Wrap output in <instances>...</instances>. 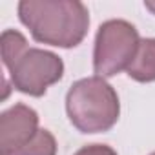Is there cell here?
<instances>
[{
    "label": "cell",
    "instance_id": "obj_1",
    "mask_svg": "<svg viewBox=\"0 0 155 155\" xmlns=\"http://www.w3.org/2000/svg\"><path fill=\"white\" fill-rule=\"evenodd\" d=\"M18 15L35 40L58 48L81 44L90 24L86 6L77 0H24L18 4Z\"/></svg>",
    "mask_w": 155,
    "mask_h": 155
},
{
    "label": "cell",
    "instance_id": "obj_2",
    "mask_svg": "<svg viewBox=\"0 0 155 155\" xmlns=\"http://www.w3.org/2000/svg\"><path fill=\"white\" fill-rule=\"evenodd\" d=\"M69 120L82 133L110 130L119 119V97L102 77L75 82L66 97Z\"/></svg>",
    "mask_w": 155,
    "mask_h": 155
},
{
    "label": "cell",
    "instance_id": "obj_3",
    "mask_svg": "<svg viewBox=\"0 0 155 155\" xmlns=\"http://www.w3.org/2000/svg\"><path fill=\"white\" fill-rule=\"evenodd\" d=\"M139 44L137 29L126 20L104 22L95 38L93 68L97 77H113L122 69H128Z\"/></svg>",
    "mask_w": 155,
    "mask_h": 155
},
{
    "label": "cell",
    "instance_id": "obj_4",
    "mask_svg": "<svg viewBox=\"0 0 155 155\" xmlns=\"http://www.w3.org/2000/svg\"><path fill=\"white\" fill-rule=\"evenodd\" d=\"M11 75L13 86L28 95L40 97L46 93L48 86L62 79L64 64L62 60L49 51L28 48L17 58L6 64Z\"/></svg>",
    "mask_w": 155,
    "mask_h": 155
},
{
    "label": "cell",
    "instance_id": "obj_5",
    "mask_svg": "<svg viewBox=\"0 0 155 155\" xmlns=\"http://www.w3.org/2000/svg\"><path fill=\"white\" fill-rule=\"evenodd\" d=\"M37 111L17 104L0 117V155H15L38 133Z\"/></svg>",
    "mask_w": 155,
    "mask_h": 155
},
{
    "label": "cell",
    "instance_id": "obj_6",
    "mask_svg": "<svg viewBox=\"0 0 155 155\" xmlns=\"http://www.w3.org/2000/svg\"><path fill=\"white\" fill-rule=\"evenodd\" d=\"M126 71L137 82L155 81V38L140 40L139 49Z\"/></svg>",
    "mask_w": 155,
    "mask_h": 155
},
{
    "label": "cell",
    "instance_id": "obj_7",
    "mask_svg": "<svg viewBox=\"0 0 155 155\" xmlns=\"http://www.w3.org/2000/svg\"><path fill=\"white\" fill-rule=\"evenodd\" d=\"M55 153H57L55 137L48 130H38V133L31 139V142H28L15 155H55Z\"/></svg>",
    "mask_w": 155,
    "mask_h": 155
},
{
    "label": "cell",
    "instance_id": "obj_8",
    "mask_svg": "<svg viewBox=\"0 0 155 155\" xmlns=\"http://www.w3.org/2000/svg\"><path fill=\"white\" fill-rule=\"evenodd\" d=\"M75 155H117L110 146L104 144H91V146H84L77 151Z\"/></svg>",
    "mask_w": 155,
    "mask_h": 155
},
{
    "label": "cell",
    "instance_id": "obj_9",
    "mask_svg": "<svg viewBox=\"0 0 155 155\" xmlns=\"http://www.w3.org/2000/svg\"><path fill=\"white\" fill-rule=\"evenodd\" d=\"M144 6H146L150 11H153V13H155V2H144Z\"/></svg>",
    "mask_w": 155,
    "mask_h": 155
},
{
    "label": "cell",
    "instance_id": "obj_10",
    "mask_svg": "<svg viewBox=\"0 0 155 155\" xmlns=\"http://www.w3.org/2000/svg\"><path fill=\"white\" fill-rule=\"evenodd\" d=\"M151 155H155V151H153V153H151Z\"/></svg>",
    "mask_w": 155,
    "mask_h": 155
}]
</instances>
